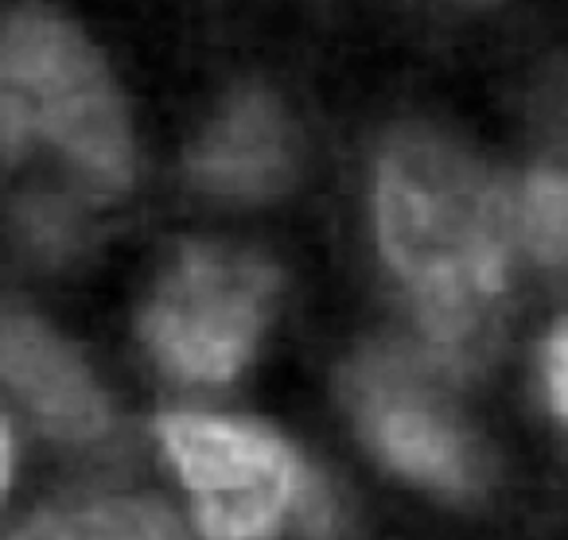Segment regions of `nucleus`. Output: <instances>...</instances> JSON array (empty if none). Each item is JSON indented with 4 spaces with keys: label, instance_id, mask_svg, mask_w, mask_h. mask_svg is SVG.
<instances>
[{
    "label": "nucleus",
    "instance_id": "obj_1",
    "mask_svg": "<svg viewBox=\"0 0 568 540\" xmlns=\"http://www.w3.org/2000/svg\"><path fill=\"white\" fill-rule=\"evenodd\" d=\"M510 226L498 183L456 144L413 133L382 160V249L436 343L467 350L487 335L506 288Z\"/></svg>",
    "mask_w": 568,
    "mask_h": 540
},
{
    "label": "nucleus",
    "instance_id": "obj_2",
    "mask_svg": "<svg viewBox=\"0 0 568 540\" xmlns=\"http://www.w3.org/2000/svg\"><path fill=\"white\" fill-rule=\"evenodd\" d=\"M4 149L17 156L24 129L51 136L90 180L125 187L133 144L98 51L48 9H20L4 28Z\"/></svg>",
    "mask_w": 568,
    "mask_h": 540
},
{
    "label": "nucleus",
    "instance_id": "obj_3",
    "mask_svg": "<svg viewBox=\"0 0 568 540\" xmlns=\"http://www.w3.org/2000/svg\"><path fill=\"white\" fill-rule=\"evenodd\" d=\"M160 439L206 540H276L296 513L308 517V470L284 439L214 416H164Z\"/></svg>",
    "mask_w": 568,
    "mask_h": 540
},
{
    "label": "nucleus",
    "instance_id": "obj_4",
    "mask_svg": "<svg viewBox=\"0 0 568 540\" xmlns=\"http://www.w3.org/2000/svg\"><path fill=\"white\" fill-rule=\"evenodd\" d=\"M276 276L265 261L222 245H191L144 307V343L191 381H226L253 350Z\"/></svg>",
    "mask_w": 568,
    "mask_h": 540
},
{
    "label": "nucleus",
    "instance_id": "obj_5",
    "mask_svg": "<svg viewBox=\"0 0 568 540\" xmlns=\"http://www.w3.org/2000/svg\"><path fill=\"white\" fill-rule=\"evenodd\" d=\"M351 405L389 467L440 490H467L479 455L444 397L402 358H371L351 374Z\"/></svg>",
    "mask_w": 568,
    "mask_h": 540
},
{
    "label": "nucleus",
    "instance_id": "obj_6",
    "mask_svg": "<svg viewBox=\"0 0 568 540\" xmlns=\"http://www.w3.org/2000/svg\"><path fill=\"white\" fill-rule=\"evenodd\" d=\"M4 381L55 436L87 439L105 428V400L82 361L36 319L4 323Z\"/></svg>",
    "mask_w": 568,
    "mask_h": 540
},
{
    "label": "nucleus",
    "instance_id": "obj_7",
    "mask_svg": "<svg viewBox=\"0 0 568 540\" xmlns=\"http://www.w3.org/2000/svg\"><path fill=\"white\" fill-rule=\"evenodd\" d=\"M199 183L222 195H268L293 172L288 125L265 98H237L195 149Z\"/></svg>",
    "mask_w": 568,
    "mask_h": 540
},
{
    "label": "nucleus",
    "instance_id": "obj_8",
    "mask_svg": "<svg viewBox=\"0 0 568 540\" xmlns=\"http://www.w3.org/2000/svg\"><path fill=\"white\" fill-rule=\"evenodd\" d=\"M12 540H183L160 501H98L24 524Z\"/></svg>",
    "mask_w": 568,
    "mask_h": 540
},
{
    "label": "nucleus",
    "instance_id": "obj_9",
    "mask_svg": "<svg viewBox=\"0 0 568 540\" xmlns=\"http://www.w3.org/2000/svg\"><path fill=\"white\" fill-rule=\"evenodd\" d=\"M526 237L534 253L552 265L568 261V180L565 175H534L521 206Z\"/></svg>",
    "mask_w": 568,
    "mask_h": 540
},
{
    "label": "nucleus",
    "instance_id": "obj_10",
    "mask_svg": "<svg viewBox=\"0 0 568 540\" xmlns=\"http://www.w3.org/2000/svg\"><path fill=\"white\" fill-rule=\"evenodd\" d=\"M545 374H549V393L557 412L568 420V323H560L557 335L549 338V358H545Z\"/></svg>",
    "mask_w": 568,
    "mask_h": 540
},
{
    "label": "nucleus",
    "instance_id": "obj_11",
    "mask_svg": "<svg viewBox=\"0 0 568 540\" xmlns=\"http://www.w3.org/2000/svg\"><path fill=\"white\" fill-rule=\"evenodd\" d=\"M549 102H552V105H549V121H552L557 129H565V133H568V71L560 74V82L549 90Z\"/></svg>",
    "mask_w": 568,
    "mask_h": 540
}]
</instances>
